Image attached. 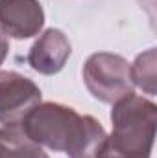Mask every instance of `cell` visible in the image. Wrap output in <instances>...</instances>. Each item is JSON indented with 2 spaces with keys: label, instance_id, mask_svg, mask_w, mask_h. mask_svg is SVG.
<instances>
[{
  "label": "cell",
  "instance_id": "obj_1",
  "mask_svg": "<svg viewBox=\"0 0 157 158\" xmlns=\"http://www.w3.org/2000/svg\"><path fill=\"white\" fill-rule=\"evenodd\" d=\"M20 129L37 145L65 153L69 158H96L107 136L96 118L54 101L35 105L22 119Z\"/></svg>",
  "mask_w": 157,
  "mask_h": 158
},
{
  "label": "cell",
  "instance_id": "obj_2",
  "mask_svg": "<svg viewBox=\"0 0 157 158\" xmlns=\"http://www.w3.org/2000/svg\"><path fill=\"white\" fill-rule=\"evenodd\" d=\"M113 132L105 136L96 158H152L157 129V105L137 94L113 103Z\"/></svg>",
  "mask_w": 157,
  "mask_h": 158
},
{
  "label": "cell",
  "instance_id": "obj_3",
  "mask_svg": "<svg viewBox=\"0 0 157 158\" xmlns=\"http://www.w3.org/2000/svg\"><path fill=\"white\" fill-rule=\"evenodd\" d=\"M83 81L92 98L102 103H115L133 92L129 63L118 53H92L83 64Z\"/></svg>",
  "mask_w": 157,
  "mask_h": 158
},
{
  "label": "cell",
  "instance_id": "obj_4",
  "mask_svg": "<svg viewBox=\"0 0 157 158\" xmlns=\"http://www.w3.org/2000/svg\"><path fill=\"white\" fill-rule=\"evenodd\" d=\"M41 88L30 77L0 70V123L4 127H19L26 114L41 103Z\"/></svg>",
  "mask_w": 157,
  "mask_h": 158
},
{
  "label": "cell",
  "instance_id": "obj_5",
  "mask_svg": "<svg viewBox=\"0 0 157 158\" xmlns=\"http://www.w3.org/2000/svg\"><path fill=\"white\" fill-rule=\"evenodd\" d=\"M44 26V9L39 0H0V30L11 39L39 35Z\"/></svg>",
  "mask_w": 157,
  "mask_h": 158
},
{
  "label": "cell",
  "instance_id": "obj_6",
  "mask_svg": "<svg viewBox=\"0 0 157 158\" xmlns=\"http://www.w3.org/2000/svg\"><path fill=\"white\" fill-rule=\"evenodd\" d=\"M72 53L70 40L57 28H48L28 52V64L43 76L59 74Z\"/></svg>",
  "mask_w": 157,
  "mask_h": 158
},
{
  "label": "cell",
  "instance_id": "obj_7",
  "mask_svg": "<svg viewBox=\"0 0 157 158\" xmlns=\"http://www.w3.org/2000/svg\"><path fill=\"white\" fill-rule=\"evenodd\" d=\"M0 158H50L19 127L0 129Z\"/></svg>",
  "mask_w": 157,
  "mask_h": 158
},
{
  "label": "cell",
  "instance_id": "obj_8",
  "mask_svg": "<svg viewBox=\"0 0 157 158\" xmlns=\"http://www.w3.org/2000/svg\"><path fill=\"white\" fill-rule=\"evenodd\" d=\"M133 86H139L144 94L155 96L157 92V57L155 48H150L137 55L133 64H129Z\"/></svg>",
  "mask_w": 157,
  "mask_h": 158
},
{
  "label": "cell",
  "instance_id": "obj_9",
  "mask_svg": "<svg viewBox=\"0 0 157 158\" xmlns=\"http://www.w3.org/2000/svg\"><path fill=\"white\" fill-rule=\"evenodd\" d=\"M7 52H9V42H7L6 35H4V33H2V30H0V64L6 61Z\"/></svg>",
  "mask_w": 157,
  "mask_h": 158
}]
</instances>
